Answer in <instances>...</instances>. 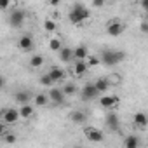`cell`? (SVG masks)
<instances>
[{
	"label": "cell",
	"instance_id": "obj_1",
	"mask_svg": "<svg viewBox=\"0 0 148 148\" xmlns=\"http://www.w3.org/2000/svg\"><path fill=\"white\" fill-rule=\"evenodd\" d=\"M91 18V11L84 5V4H73L70 7V12H68V19L71 25L75 26H82L87 19Z\"/></svg>",
	"mask_w": 148,
	"mask_h": 148
},
{
	"label": "cell",
	"instance_id": "obj_2",
	"mask_svg": "<svg viewBox=\"0 0 148 148\" xmlns=\"http://www.w3.org/2000/svg\"><path fill=\"white\" fill-rule=\"evenodd\" d=\"M124 58H125V54L122 51H106V52H103L99 61H103V64H106V66H117L119 63L124 61Z\"/></svg>",
	"mask_w": 148,
	"mask_h": 148
},
{
	"label": "cell",
	"instance_id": "obj_3",
	"mask_svg": "<svg viewBox=\"0 0 148 148\" xmlns=\"http://www.w3.org/2000/svg\"><path fill=\"white\" fill-rule=\"evenodd\" d=\"M124 32H125V23L120 21L119 18H113L106 23V33L110 37H120Z\"/></svg>",
	"mask_w": 148,
	"mask_h": 148
},
{
	"label": "cell",
	"instance_id": "obj_4",
	"mask_svg": "<svg viewBox=\"0 0 148 148\" xmlns=\"http://www.w3.org/2000/svg\"><path fill=\"white\" fill-rule=\"evenodd\" d=\"M84 136L92 141V143H103L105 141V134L101 129L94 127V125H84Z\"/></svg>",
	"mask_w": 148,
	"mask_h": 148
},
{
	"label": "cell",
	"instance_id": "obj_5",
	"mask_svg": "<svg viewBox=\"0 0 148 148\" xmlns=\"http://www.w3.org/2000/svg\"><path fill=\"white\" fill-rule=\"evenodd\" d=\"M19 120V112L16 108H4L0 112V122H4L5 125H12Z\"/></svg>",
	"mask_w": 148,
	"mask_h": 148
},
{
	"label": "cell",
	"instance_id": "obj_6",
	"mask_svg": "<svg viewBox=\"0 0 148 148\" xmlns=\"http://www.w3.org/2000/svg\"><path fill=\"white\" fill-rule=\"evenodd\" d=\"M120 105V98L117 94H103L99 98V106L105 110H115Z\"/></svg>",
	"mask_w": 148,
	"mask_h": 148
},
{
	"label": "cell",
	"instance_id": "obj_7",
	"mask_svg": "<svg viewBox=\"0 0 148 148\" xmlns=\"http://www.w3.org/2000/svg\"><path fill=\"white\" fill-rule=\"evenodd\" d=\"M80 98H82V101H92V99L99 98V92L96 91L94 84L89 82V84H86V86L80 89Z\"/></svg>",
	"mask_w": 148,
	"mask_h": 148
},
{
	"label": "cell",
	"instance_id": "obj_8",
	"mask_svg": "<svg viewBox=\"0 0 148 148\" xmlns=\"http://www.w3.org/2000/svg\"><path fill=\"white\" fill-rule=\"evenodd\" d=\"M9 25L12 26V28H19V26H23V23H25V12L23 11H19V9H16V11H11L9 12Z\"/></svg>",
	"mask_w": 148,
	"mask_h": 148
},
{
	"label": "cell",
	"instance_id": "obj_9",
	"mask_svg": "<svg viewBox=\"0 0 148 148\" xmlns=\"http://www.w3.org/2000/svg\"><path fill=\"white\" fill-rule=\"evenodd\" d=\"M47 75L52 80V84H58V82H63L66 79V71L63 68H59V66H51V70L47 71Z\"/></svg>",
	"mask_w": 148,
	"mask_h": 148
},
{
	"label": "cell",
	"instance_id": "obj_10",
	"mask_svg": "<svg viewBox=\"0 0 148 148\" xmlns=\"http://www.w3.org/2000/svg\"><path fill=\"white\" fill-rule=\"evenodd\" d=\"M105 124H106V127H108L110 131H119V127H120V119H119V115H117L115 112H108L106 117H105Z\"/></svg>",
	"mask_w": 148,
	"mask_h": 148
},
{
	"label": "cell",
	"instance_id": "obj_11",
	"mask_svg": "<svg viewBox=\"0 0 148 148\" xmlns=\"http://www.w3.org/2000/svg\"><path fill=\"white\" fill-rule=\"evenodd\" d=\"M18 47H19L23 52L32 51V49H33V38H32V35H21V37L18 38Z\"/></svg>",
	"mask_w": 148,
	"mask_h": 148
},
{
	"label": "cell",
	"instance_id": "obj_12",
	"mask_svg": "<svg viewBox=\"0 0 148 148\" xmlns=\"http://www.w3.org/2000/svg\"><path fill=\"white\" fill-rule=\"evenodd\" d=\"M70 120L73 124H79V125H84L87 122V113L82 112V110H73L70 112Z\"/></svg>",
	"mask_w": 148,
	"mask_h": 148
},
{
	"label": "cell",
	"instance_id": "obj_13",
	"mask_svg": "<svg viewBox=\"0 0 148 148\" xmlns=\"http://www.w3.org/2000/svg\"><path fill=\"white\" fill-rule=\"evenodd\" d=\"M47 98H49V101H52L56 105H61L64 101V96H63V92H61L59 87H51L49 92H47Z\"/></svg>",
	"mask_w": 148,
	"mask_h": 148
},
{
	"label": "cell",
	"instance_id": "obj_14",
	"mask_svg": "<svg viewBox=\"0 0 148 148\" xmlns=\"http://www.w3.org/2000/svg\"><path fill=\"white\" fill-rule=\"evenodd\" d=\"M18 112H19V119H32L33 115H35V106L33 105H21L19 108H18Z\"/></svg>",
	"mask_w": 148,
	"mask_h": 148
},
{
	"label": "cell",
	"instance_id": "obj_15",
	"mask_svg": "<svg viewBox=\"0 0 148 148\" xmlns=\"http://www.w3.org/2000/svg\"><path fill=\"white\" fill-rule=\"evenodd\" d=\"M89 56V51L86 45H77L75 49H73V59H77V61H86Z\"/></svg>",
	"mask_w": 148,
	"mask_h": 148
},
{
	"label": "cell",
	"instance_id": "obj_16",
	"mask_svg": "<svg viewBox=\"0 0 148 148\" xmlns=\"http://www.w3.org/2000/svg\"><path fill=\"white\" fill-rule=\"evenodd\" d=\"M89 66L86 64V61H75V64H73V75L75 77H84L87 73Z\"/></svg>",
	"mask_w": 148,
	"mask_h": 148
},
{
	"label": "cell",
	"instance_id": "obj_17",
	"mask_svg": "<svg viewBox=\"0 0 148 148\" xmlns=\"http://www.w3.org/2000/svg\"><path fill=\"white\" fill-rule=\"evenodd\" d=\"M132 122H134V125H136V127H139V129H145V127L148 125V119H146L145 112H136V113H134Z\"/></svg>",
	"mask_w": 148,
	"mask_h": 148
},
{
	"label": "cell",
	"instance_id": "obj_18",
	"mask_svg": "<svg viewBox=\"0 0 148 148\" xmlns=\"http://www.w3.org/2000/svg\"><path fill=\"white\" fill-rule=\"evenodd\" d=\"M44 63H45V59H44V56H42V54H33V56H30V61H28L30 68H33V70L42 68V66H44Z\"/></svg>",
	"mask_w": 148,
	"mask_h": 148
},
{
	"label": "cell",
	"instance_id": "obj_19",
	"mask_svg": "<svg viewBox=\"0 0 148 148\" xmlns=\"http://www.w3.org/2000/svg\"><path fill=\"white\" fill-rule=\"evenodd\" d=\"M92 84H94L96 91L99 92V96H101V94H106V91L110 89V86H108V82L105 80V77H99V79H96Z\"/></svg>",
	"mask_w": 148,
	"mask_h": 148
},
{
	"label": "cell",
	"instance_id": "obj_20",
	"mask_svg": "<svg viewBox=\"0 0 148 148\" xmlns=\"http://www.w3.org/2000/svg\"><path fill=\"white\" fill-rule=\"evenodd\" d=\"M58 54H59V59H61L63 63H70V61L73 59V49H71V47H61Z\"/></svg>",
	"mask_w": 148,
	"mask_h": 148
},
{
	"label": "cell",
	"instance_id": "obj_21",
	"mask_svg": "<svg viewBox=\"0 0 148 148\" xmlns=\"http://www.w3.org/2000/svg\"><path fill=\"white\" fill-rule=\"evenodd\" d=\"M14 99L19 103V106H21V105H28L30 99H32V94H30L28 91H19V92L14 94Z\"/></svg>",
	"mask_w": 148,
	"mask_h": 148
},
{
	"label": "cell",
	"instance_id": "obj_22",
	"mask_svg": "<svg viewBox=\"0 0 148 148\" xmlns=\"http://www.w3.org/2000/svg\"><path fill=\"white\" fill-rule=\"evenodd\" d=\"M124 148H139V138L131 134L124 139Z\"/></svg>",
	"mask_w": 148,
	"mask_h": 148
},
{
	"label": "cell",
	"instance_id": "obj_23",
	"mask_svg": "<svg viewBox=\"0 0 148 148\" xmlns=\"http://www.w3.org/2000/svg\"><path fill=\"white\" fill-rule=\"evenodd\" d=\"M32 99H33L35 106H45V105L49 103V98H47V94H45V92H38V94H35Z\"/></svg>",
	"mask_w": 148,
	"mask_h": 148
},
{
	"label": "cell",
	"instance_id": "obj_24",
	"mask_svg": "<svg viewBox=\"0 0 148 148\" xmlns=\"http://www.w3.org/2000/svg\"><path fill=\"white\" fill-rule=\"evenodd\" d=\"M105 80H106V82H108V86L112 87V86H119V84L122 82V77L119 75V73H115V71H113V73H108V75L105 77Z\"/></svg>",
	"mask_w": 148,
	"mask_h": 148
},
{
	"label": "cell",
	"instance_id": "obj_25",
	"mask_svg": "<svg viewBox=\"0 0 148 148\" xmlns=\"http://www.w3.org/2000/svg\"><path fill=\"white\" fill-rule=\"evenodd\" d=\"M61 92H63L64 98L73 96V94H77V86H75V84H64V86L61 87Z\"/></svg>",
	"mask_w": 148,
	"mask_h": 148
},
{
	"label": "cell",
	"instance_id": "obj_26",
	"mask_svg": "<svg viewBox=\"0 0 148 148\" xmlns=\"http://www.w3.org/2000/svg\"><path fill=\"white\" fill-rule=\"evenodd\" d=\"M56 28H58V25H56L54 19H51V18H45V19H44V30H45L47 33L56 32Z\"/></svg>",
	"mask_w": 148,
	"mask_h": 148
},
{
	"label": "cell",
	"instance_id": "obj_27",
	"mask_svg": "<svg viewBox=\"0 0 148 148\" xmlns=\"http://www.w3.org/2000/svg\"><path fill=\"white\" fill-rule=\"evenodd\" d=\"M61 47H63V44H61V40H59L58 37H52V38L49 40V49H51L52 52H59Z\"/></svg>",
	"mask_w": 148,
	"mask_h": 148
},
{
	"label": "cell",
	"instance_id": "obj_28",
	"mask_svg": "<svg viewBox=\"0 0 148 148\" xmlns=\"http://www.w3.org/2000/svg\"><path fill=\"white\" fill-rule=\"evenodd\" d=\"M2 138H4V143H7V145H14L18 141V136L14 132H5Z\"/></svg>",
	"mask_w": 148,
	"mask_h": 148
},
{
	"label": "cell",
	"instance_id": "obj_29",
	"mask_svg": "<svg viewBox=\"0 0 148 148\" xmlns=\"http://www.w3.org/2000/svg\"><path fill=\"white\" fill-rule=\"evenodd\" d=\"M38 82H40V86H44V87H49V89L52 87V80L49 79L47 73H44V75L40 77V80H38Z\"/></svg>",
	"mask_w": 148,
	"mask_h": 148
},
{
	"label": "cell",
	"instance_id": "obj_30",
	"mask_svg": "<svg viewBox=\"0 0 148 148\" xmlns=\"http://www.w3.org/2000/svg\"><path fill=\"white\" fill-rule=\"evenodd\" d=\"M99 63H101V61H99L98 56H87V61H86L87 66H98Z\"/></svg>",
	"mask_w": 148,
	"mask_h": 148
},
{
	"label": "cell",
	"instance_id": "obj_31",
	"mask_svg": "<svg viewBox=\"0 0 148 148\" xmlns=\"http://www.w3.org/2000/svg\"><path fill=\"white\" fill-rule=\"evenodd\" d=\"M12 4L9 2V0H0V11H7Z\"/></svg>",
	"mask_w": 148,
	"mask_h": 148
},
{
	"label": "cell",
	"instance_id": "obj_32",
	"mask_svg": "<svg viewBox=\"0 0 148 148\" xmlns=\"http://www.w3.org/2000/svg\"><path fill=\"white\" fill-rule=\"evenodd\" d=\"M139 28H141V32H143V33H146V32H148V23H146V21H143V23L139 25Z\"/></svg>",
	"mask_w": 148,
	"mask_h": 148
},
{
	"label": "cell",
	"instance_id": "obj_33",
	"mask_svg": "<svg viewBox=\"0 0 148 148\" xmlns=\"http://www.w3.org/2000/svg\"><path fill=\"white\" fill-rule=\"evenodd\" d=\"M92 5H94V7H103V5H105V2H101V0H94Z\"/></svg>",
	"mask_w": 148,
	"mask_h": 148
},
{
	"label": "cell",
	"instance_id": "obj_34",
	"mask_svg": "<svg viewBox=\"0 0 148 148\" xmlns=\"http://www.w3.org/2000/svg\"><path fill=\"white\" fill-rule=\"evenodd\" d=\"M4 134H5V124L0 122V136H4Z\"/></svg>",
	"mask_w": 148,
	"mask_h": 148
},
{
	"label": "cell",
	"instance_id": "obj_35",
	"mask_svg": "<svg viewBox=\"0 0 148 148\" xmlns=\"http://www.w3.org/2000/svg\"><path fill=\"white\" fill-rule=\"evenodd\" d=\"M4 87H5V79H4L2 75H0V91H2Z\"/></svg>",
	"mask_w": 148,
	"mask_h": 148
},
{
	"label": "cell",
	"instance_id": "obj_36",
	"mask_svg": "<svg viewBox=\"0 0 148 148\" xmlns=\"http://www.w3.org/2000/svg\"><path fill=\"white\" fill-rule=\"evenodd\" d=\"M71 148H82V146H79V145H75V146H71Z\"/></svg>",
	"mask_w": 148,
	"mask_h": 148
}]
</instances>
